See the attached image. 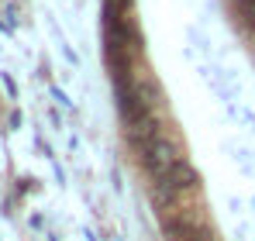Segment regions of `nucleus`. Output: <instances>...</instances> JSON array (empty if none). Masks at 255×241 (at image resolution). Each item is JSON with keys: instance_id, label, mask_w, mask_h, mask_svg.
I'll return each mask as SVG.
<instances>
[{"instance_id": "f257e3e1", "label": "nucleus", "mask_w": 255, "mask_h": 241, "mask_svg": "<svg viewBox=\"0 0 255 241\" xmlns=\"http://www.w3.org/2000/svg\"><path fill=\"white\" fill-rule=\"evenodd\" d=\"M159 186H162V190H169V193L193 190V186H197V172H193V165H190L186 159H179L166 176H159Z\"/></svg>"}]
</instances>
